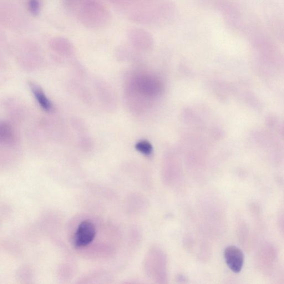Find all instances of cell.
<instances>
[{
	"label": "cell",
	"instance_id": "6da1fadb",
	"mask_svg": "<svg viewBox=\"0 0 284 284\" xmlns=\"http://www.w3.org/2000/svg\"><path fill=\"white\" fill-rule=\"evenodd\" d=\"M94 224L90 220H84L80 223L74 238V244L76 248H83L92 242L96 236Z\"/></svg>",
	"mask_w": 284,
	"mask_h": 284
},
{
	"label": "cell",
	"instance_id": "7a4b0ae2",
	"mask_svg": "<svg viewBox=\"0 0 284 284\" xmlns=\"http://www.w3.org/2000/svg\"><path fill=\"white\" fill-rule=\"evenodd\" d=\"M224 258L228 267L236 273L241 272L244 262V256L240 248L229 246L224 251Z\"/></svg>",
	"mask_w": 284,
	"mask_h": 284
},
{
	"label": "cell",
	"instance_id": "3957f363",
	"mask_svg": "<svg viewBox=\"0 0 284 284\" xmlns=\"http://www.w3.org/2000/svg\"><path fill=\"white\" fill-rule=\"evenodd\" d=\"M30 88H31L32 92L40 106L45 110L50 111L52 110V104L42 89L37 84H31Z\"/></svg>",
	"mask_w": 284,
	"mask_h": 284
},
{
	"label": "cell",
	"instance_id": "277c9868",
	"mask_svg": "<svg viewBox=\"0 0 284 284\" xmlns=\"http://www.w3.org/2000/svg\"><path fill=\"white\" fill-rule=\"evenodd\" d=\"M39 2L38 0H30L29 8L33 14H37L39 10Z\"/></svg>",
	"mask_w": 284,
	"mask_h": 284
}]
</instances>
